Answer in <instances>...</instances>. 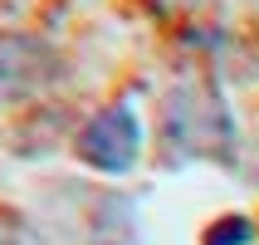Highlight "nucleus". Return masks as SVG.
Masks as SVG:
<instances>
[{"label": "nucleus", "instance_id": "f257e3e1", "mask_svg": "<svg viewBox=\"0 0 259 245\" xmlns=\"http://www.w3.org/2000/svg\"><path fill=\"white\" fill-rule=\"evenodd\" d=\"M73 152L88 162V167H98L108 177H122L137 167V152H142V123L132 113L127 103H117V108H103L83 123V132L73 137Z\"/></svg>", "mask_w": 259, "mask_h": 245}, {"label": "nucleus", "instance_id": "f03ea898", "mask_svg": "<svg viewBox=\"0 0 259 245\" xmlns=\"http://www.w3.org/2000/svg\"><path fill=\"white\" fill-rule=\"evenodd\" d=\"M249 240H254V226L245 216H230V221H220L215 231H205V245H249Z\"/></svg>", "mask_w": 259, "mask_h": 245}, {"label": "nucleus", "instance_id": "7ed1b4c3", "mask_svg": "<svg viewBox=\"0 0 259 245\" xmlns=\"http://www.w3.org/2000/svg\"><path fill=\"white\" fill-rule=\"evenodd\" d=\"M0 245H20V231H15L10 221H0Z\"/></svg>", "mask_w": 259, "mask_h": 245}]
</instances>
